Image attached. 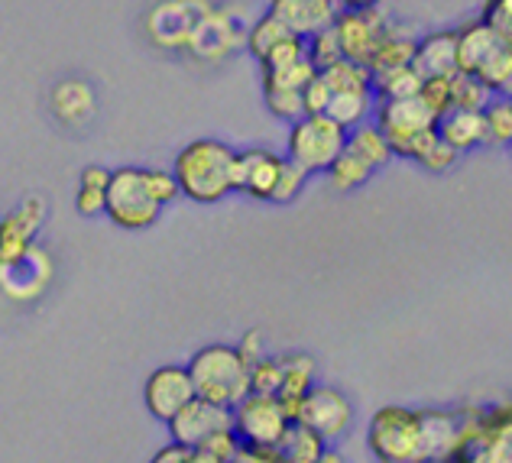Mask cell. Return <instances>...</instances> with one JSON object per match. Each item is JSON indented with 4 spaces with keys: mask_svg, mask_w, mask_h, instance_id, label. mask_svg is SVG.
Masks as SVG:
<instances>
[{
    "mask_svg": "<svg viewBox=\"0 0 512 463\" xmlns=\"http://www.w3.org/2000/svg\"><path fill=\"white\" fill-rule=\"evenodd\" d=\"M250 30V20L240 17L234 7H211V13L195 30L192 43H188V56L201 62H221L234 56L237 49H244V39Z\"/></svg>",
    "mask_w": 512,
    "mask_h": 463,
    "instance_id": "7c38bea8",
    "label": "cell"
},
{
    "mask_svg": "<svg viewBox=\"0 0 512 463\" xmlns=\"http://www.w3.org/2000/svg\"><path fill=\"white\" fill-rule=\"evenodd\" d=\"M344 149H350V153H354L357 159L367 162V166H370L373 172L386 169L389 162L396 159V156H393V149H389V143H386L383 130L376 127V124H370V120H363L360 127L347 130V143H344Z\"/></svg>",
    "mask_w": 512,
    "mask_h": 463,
    "instance_id": "cb8c5ba5",
    "label": "cell"
},
{
    "mask_svg": "<svg viewBox=\"0 0 512 463\" xmlns=\"http://www.w3.org/2000/svg\"><path fill=\"white\" fill-rule=\"evenodd\" d=\"M266 107L276 120H286V124H295L299 117H305L302 107V91H282V88H266Z\"/></svg>",
    "mask_w": 512,
    "mask_h": 463,
    "instance_id": "8d00e7d4",
    "label": "cell"
},
{
    "mask_svg": "<svg viewBox=\"0 0 512 463\" xmlns=\"http://www.w3.org/2000/svg\"><path fill=\"white\" fill-rule=\"evenodd\" d=\"M315 463H344V457H341L338 451H325V454H321Z\"/></svg>",
    "mask_w": 512,
    "mask_h": 463,
    "instance_id": "7dc6e473",
    "label": "cell"
},
{
    "mask_svg": "<svg viewBox=\"0 0 512 463\" xmlns=\"http://www.w3.org/2000/svg\"><path fill=\"white\" fill-rule=\"evenodd\" d=\"M104 214L111 217V224H117L120 230H150L159 221V214H163V204L150 195L143 169L124 166V169H114L111 179H107Z\"/></svg>",
    "mask_w": 512,
    "mask_h": 463,
    "instance_id": "8992f818",
    "label": "cell"
},
{
    "mask_svg": "<svg viewBox=\"0 0 512 463\" xmlns=\"http://www.w3.org/2000/svg\"><path fill=\"white\" fill-rule=\"evenodd\" d=\"M422 85V75L412 65L389 68V72H373L370 88L376 101H393V98H415Z\"/></svg>",
    "mask_w": 512,
    "mask_h": 463,
    "instance_id": "4316f807",
    "label": "cell"
},
{
    "mask_svg": "<svg viewBox=\"0 0 512 463\" xmlns=\"http://www.w3.org/2000/svg\"><path fill=\"white\" fill-rule=\"evenodd\" d=\"M451 78L454 75H431V78H422V85H419V98L431 114H435V120L438 117H444L451 111Z\"/></svg>",
    "mask_w": 512,
    "mask_h": 463,
    "instance_id": "d590c367",
    "label": "cell"
},
{
    "mask_svg": "<svg viewBox=\"0 0 512 463\" xmlns=\"http://www.w3.org/2000/svg\"><path fill=\"white\" fill-rule=\"evenodd\" d=\"M389 17L383 13V7H367V10H338L331 30L338 36L341 56L354 65L367 68L376 46L383 43V36L389 33Z\"/></svg>",
    "mask_w": 512,
    "mask_h": 463,
    "instance_id": "30bf717a",
    "label": "cell"
},
{
    "mask_svg": "<svg viewBox=\"0 0 512 463\" xmlns=\"http://www.w3.org/2000/svg\"><path fill=\"white\" fill-rule=\"evenodd\" d=\"M412 68L422 78L431 75H457V52H454V30H438L415 39Z\"/></svg>",
    "mask_w": 512,
    "mask_h": 463,
    "instance_id": "7402d4cb",
    "label": "cell"
},
{
    "mask_svg": "<svg viewBox=\"0 0 512 463\" xmlns=\"http://www.w3.org/2000/svg\"><path fill=\"white\" fill-rule=\"evenodd\" d=\"M308 431H315L321 441H341L354 425V405L347 402L344 392L331 386H312L305 392V399L295 405V418Z\"/></svg>",
    "mask_w": 512,
    "mask_h": 463,
    "instance_id": "8fae6325",
    "label": "cell"
},
{
    "mask_svg": "<svg viewBox=\"0 0 512 463\" xmlns=\"http://www.w3.org/2000/svg\"><path fill=\"white\" fill-rule=\"evenodd\" d=\"M234 156L221 140H195L175 156L172 179L179 185V195L195 204H218L234 195Z\"/></svg>",
    "mask_w": 512,
    "mask_h": 463,
    "instance_id": "6da1fadb",
    "label": "cell"
},
{
    "mask_svg": "<svg viewBox=\"0 0 512 463\" xmlns=\"http://www.w3.org/2000/svg\"><path fill=\"white\" fill-rule=\"evenodd\" d=\"M415 56V36L399 30V26H389V33L383 36V43L376 46L373 59L367 65V72H389V68H402V65H412Z\"/></svg>",
    "mask_w": 512,
    "mask_h": 463,
    "instance_id": "d4e9b609",
    "label": "cell"
},
{
    "mask_svg": "<svg viewBox=\"0 0 512 463\" xmlns=\"http://www.w3.org/2000/svg\"><path fill=\"white\" fill-rule=\"evenodd\" d=\"M279 166H282V156L269 153L263 146L237 153L234 156V192H244L256 201H269L279 179Z\"/></svg>",
    "mask_w": 512,
    "mask_h": 463,
    "instance_id": "e0dca14e",
    "label": "cell"
},
{
    "mask_svg": "<svg viewBox=\"0 0 512 463\" xmlns=\"http://www.w3.org/2000/svg\"><path fill=\"white\" fill-rule=\"evenodd\" d=\"M325 451H328V444L321 441L315 431H308L305 425H299V421H292L286 438H282L276 447V457L282 463H315Z\"/></svg>",
    "mask_w": 512,
    "mask_h": 463,
    "instance_id": "484cf974",
    "label": "cell"
},
{
    "mask_svg": "<svg viewBox=\"0 0 512 463\" xmlns=\"http://www.w3.org/2000/svg\"><path fill=\"white\" fill-rule=\"evenodd\" d=\"M185 370L192 376L195 396L205 402L234 408L240 399L250 396V363L227 344L201 347Z\"/></svg>",
    "mask_w": 512,
    "mask_h": 463,
    "instance_id": "3957f363",
    "label": "cell"
},
{
    "mask_svg": "<svg viewBox=\"0 0 512 463\" xmlns=\"http://www.w3.org/2000/svg\"><path fill=\"white\" fill-rule=\"evenodd\" d=\"M292 425V415L286 412L276 396L250 392L231 408V428L237 434L240 447H260V451H276L279 441L286 438Z\"/></svg>",
    "mask_w": 512,
    "mask_h": 463,
    "instance_id": "ba28073f",
    "label": "cell"
},
{
    "mask_svg": "<svg viewBox=\"0 0 512 463\" xmlns=\"http://www.w3.org/2000/svg\"><path fill=\"white\" fill-rule=\"evenodd\" d=\"M231 463H282L276 451H260V447H237Z\"/></svg>",
    "mask_w": 512,
    "mask_h": 463,
    "instance_id": "ee69618b",
    "label": "cell"
},
{
    "mask_svg": "<svg viewBox=\"0 0 512 463\" xmlns=\"http://www.w3.org/2000/svg\"><path fill=\"white\" fill-rule=\"evenodd\" d=\"M49 104H52V114H56L65 127H85L94 117V104H98V98H94V88L88 81L65 78L52 88Z\"/></svg>",
    "mask_w": 512,
    "mask_h": 463,
    "instance_id": "ffe728a7",
    "label": "cell"
},
{
    "mask_svg": "<svg viewBox=\"0 0 512 463\" xmlns=\"http://www.w3.org/2000/svg\"><path fill=\"white\" fill-rule=\"evenodd\" d=\"M305 179L308 175L299 169V166H292V162L282 156V166H279V179H276V188H273V198L269 201H279V204H286V201H295L302 195V188H305Z\"/></svg>",
    "mask_w": 512,
    "mask_h": 463,
    "instance_id": "74e56055",
    "label": "cell"
},
{
    "mask_svg": "<svg viewBox=\"0 0 512 463\" xmlns=\"http://www.w3.org/2000/svg\"><path fill=\"white\" fill-rule=\"evenodd\" d=\"M266 13H273L292 36L308 39L328 30L334 17H338V4L334 0H269Z\"/></svg>",
    "mask_w": 512,
    "mask_h": 463,
    "instance_id": "ac0fdd59",
    "label": "cell"
},
{
    "mask_svg": "<svg viewBox=\"0 0 512 463\" xmlns=\"http://www.w3.org/2000/svg\"><path fill=\"white\" fill-rule=\"evenodd\" d=\"M474 78L493 94V98H509V91H512V43L496 49L493 56L477 68Z\"/></svg>",
    "mask_w": 512,
    "mask_h": 463,
    "instance_id": "f546056e",
    "label": "cell"
},
{
    "mask_svg": "<svg viewBox=\"0 0 512 463\" xmlns=\"http://www.w3.org/2000/svg\"><path fill=\"white\" fill-rule=\"evenodd\" d=\"M477 20H483L493 33H500L512 43V0H483Z\"/></svg>",
    "mask_w": 512,
    "mask_h": 463,
    "instance_id": "f35d334b",
    "label": "cell"
},
{
    "mask_svg": "<svg viewBox=\"0 0 512 463\" xmlns=\"http://www.w3.org/2000/svg\"><path fill=\"white\" fill-rule=\"evenodd\" d=\"M347 130H341L325 114H305L295 124H289L286 159L299 166L305 175L328 172V166L344 153Z\"/></svg>",
    "mask_w": 512,
    "mask_h": 463,
    "instance_id": "5b68a950",
    "label": "cell"
},
{
    "mask_svg": "<svg viewBox=\"0 0 512 463\" xmlns=\"http://www.w3.org/2000/svg\"><path fill=\"white\" fill-rule=\"evenodd\" d=\"M52 279V263H49V253L43 247H33L26 250L17 263H10L0 269V289L4 295L17 298V302H30V298H39L46 292V285Z\"/></svg>",
    "mask_w": 512,
    "mask_h": 463,
    "instance_id": "2e32d148",
    "label": "cell"
},
{
    "mask_svg": "<svg viewBox=\"0 0 512 463\" xmlns=\"http://www.w3.org/2000/svg\"><path fill=\"white\" fill-rule=\"evenodd\" d=\"M221 431H231V408H221V405L205 402L198 396L169 421L172 441L188 447V451H198L201 444Z\"/></svg>",
    "mask_w": 512,
    "mask_h": 463,
    "instance_id": "9a60e30c",
    "label": "cell"
},
{
    "mask_svg": "<svg viewBox=\"0 0 512 463\" xmlns=\"http://www.w3.org/2000/svg\"><path fill=\"white\" fill-rule=\"evenodd\" d=\"M211 13L208 0H159L143 17V30L156 49L188 52L195 30Z\"/></svg>",
    "mask_w": 512,
    "mask_h": 463,
    "instance_id": "9c48e42d",
    "label": "cell"
},
{
    "mask_svg": "<svg viewBox=\"0 0 512 463\" xmlns=\"http://www.w3.org/2000/svg\"><path fill=\"white\" fill-rule=\"evenodd\" d=\"M237 353H240V357H244L250 366L253 363H260L263 357H266V344H263V334L260 331H247L244 334V340H240V344L234 347Z\"/></svg>",
    "mask_w": 512,
    "mask_h": 463,
    "instance_id": "7bdbcfd3",
    "label": "cell"
},
{
    "mask_svg": "<svg viewBox=\"0 0 512 463\" xmlns=\"http://www.w3.org/2000/svg\"><path fill=\"white\" fill-rule=\"evenodd\" d=\"M143 179H146V188H150V195L159 204H163V208L179 198V185H175L172 172H166V169H143Z\"/></svg>",
    "mask_w": 512,
    "mask_h": 463,
    "instance_id": "60d3db41",
    "label": "cell"
},
{
    "mask_svg": "<svg viewBox=\"0 0 512 463\" xmlns=\"http://www.w3.org/2000/svg\"><path fill=\"white\" fill-rule=\"evenodd\" d=\"M500 46H509V39L493 33L483 20H467L454 30V52H457V72L474 75Z\"/></svg>",
    "mask_w": 512,
    "mask_h": 463,
    "instance_id": "d6986e66",
    "label": "cell"
},
{
    "mask_svg": "<svg viewBox=\"0 0 512 463\" xmlns=\"http://www.w3.org/2000/svg\"><path fill=\"white\" fill-rule=\"evenodd\" d=\"M305 56H308V62L315 65V72H325V68H331L334 62L344 59L341 46H338V36H334L331 26L305 39Z\"/></svg>",
    "mask_w": 512,
    "mask_h": 463,
    "instance_id": "e575fe53",
    "label": "cell"
},
{
    "mask_svg": "<svg viewBox=\"0 0 512 463\" xmlns=\"http://www.w3.org/2000/svg\"><path fill=\"white\" fill-rule=\"evenodd\" d=\"M435 130L454 153H467V149L487 143V130H483L480 111H448L444 117H438Z\"/></svg>",
    "mask_w": 512,
    "mask_h": 463,
    "instance_id": "603a6c76",
    "label": "cell"
},
{
    "mask_svg": "<svg viewBox=\"0 0 512 463\" xmlns=\"http://www.w3.org/2000/svg\"><path fill=\"white\" fill-rule=\"evenodd\" d=\"M46 224V201L23 198L17 208L0 217V269L17 263L20 256L36 243V234Z\"/></svg>",
    "mask_w": 512,
    "mask_h": 463,
    "instance_id": "5bb4252c",
    "label": "cell"
},
{
    "mask_svg": "<svg viewBox=\"0 0 512 463\" xmlns=\"http://www.w3.org/2000/svg\"><path fill=\"white\" fill-rule=\"evenodd\" d=\"M448 463H454V460H448Z\"/></svg>",
    "mask_w": 512,
    "mask_h": 463,
    "instance_id": "c3c4849f",
    "label": "cell"
},
{
    "mask_svg": "<svg viewBox=\"0 0 512 463\" xmlns=\"http://www.w3.org/2000/svg\"><path fill=\"white\" fill-rule=\"evenodd\" d=\"M321 78H325L331 88V101L325 107V117L334 120L341 130H354L373 114L376 98L370 88V72L363 65L341 59L331 68H325Z\"/></svg>",
    "mask_w": 512,
    "mask_h": 463,
    "instance_id": "52a82bcc",
    "label": "cell"
},
{
    "mask_svg": "<svg viewBox=\"0 0 512 463\" xmlns=\"http://www.w3.org/2000/svg\"><path fill=\"white\" fill-rule=\"evenodd\" d=\"M286 39H292V33L286 30V26H282L273 17V13H260L256 20H250V30H247L244 46H247V52H250L256 62H263L269 52L286 43Z\"/></svg>",
    "mask_w": 512,
    "mask_h": 463,
    "instance_id": "83f0119b",
    "label": "cell"
},
{
    "mask_svg": "<svg viewBox=\"0 0 512 463\" xmlns=\"http://www.w3.org/2000/svg\"><path fill=\"white\" fill-rule=\"evenodd\" d=\"M483 130H487V143L509 146L512 143V101L509 98H490L483 107Z\"/></svg>",
    "mask_w": 512,
    "mask_h": 463,
    "instance_id": "d6a6232c",
    "label": "cell"
},
{
    "mask_svg": "<svg viewBox=\"0 0 512 463\" xmlns=\"http://www.w3.org/2000/svg\"><path fill=\"white\" fill-rule=\"evenodd\" d=\"M279 389L276 399L286 405L295 418V405L305 399V392L315 386V360L308 353H279Z\"/></svg>",
    "mask_w": 512,
    "mask_h": 463,
    "instance_id": "44dd1931",
    "label": "cell"
},
{
    "mask_svg": "<svg viewBox=\"0 0 512 463\" xmlns=\"http://www.w3.org/2000/svg\"><path fill=\"white\" fill-rule=\"evenodd\" d=\"M328 101H331L328 81L321 78V72H315V78L302 88V107H305V114H325Z\"/></svg>",
    "mask_w": 512,
    "mask_h": 463,
    "instance_id": "b9f144b4",
    "label": "cell"
},
{
    "mask_svg": "<svg viewBox=\"0 0 512 463\" xmlns=\"http://www.w3.org/2000/svg\"><path fill=\"white\" fill-rule=\"evenodd\" d=\"M376 127L383 130L393 156L415 162L422 156V149L435 140L438 120L419 98H393L376 101Z\"/></svg>",
    "mask_w": 512,
    "mask_h": 463,
    "instance_id": "277c9868",
    "label": "cell"
},
{
    "mask_svg": "<svg viewBox=\"0 0 512 463\" xmlns=\"http://www.w3.org/2000/svg\"><path fill=\"white\" fill-rule=\"evenodd\" d=\"M188 457H192V451H188V447H182V444H166L163 451H159L150 463H185Z\"/></svg>",
    "mask_w": 512,
    "mask_h": 463,
    "instance_id": "f6af8a7d",
    "label": "cell"
},
{
    "mask_svg": "<svg viewBox=\"0 0 512 463\" xmlns=\"http://www.w3.org/2000/svg\"><path fill=\"white\" fill-rule=\"evenodd\" d=\"M328 179H331L334 192H357V188H363L373 179V169L350 153V149H344V153L328 166Z\"/></svg>",
    "mask_w": 512,
    "mask_h": 463,
    "instance_id": "4dcf8cb0",
    "label": "cell"
},
{
    "mask_svg": "<svg viewBox=\"0 0 512 463\" xmlns=\"http://www.w3.org/2000/svg\"><path fill=\"white\" fill-rule=\"evenodd\" d=\"M338 10H367V7H383V0H334Z\"/></svg>",
    "mask_w": 512,
    "mask_h": 463,
    "instance_id": "bcb514c9",
    "label": "cell"
},
{
    "mask_svg": "<svg viewBox=\"0 0 512 463\" xmlns=\"http://www.w3.org/2000/svg\"><path fill=\"white\" fill-rule=\"evenodd\" d=\"M367 444L380 463H435L428 447L425 412L386 405L370 418Z\"/></svg>",
    "mask_w": 512,
    "mask_h": 463,
    "instance_id": "7a4b0ae2",
    "label": "cell"
},
{
    "mask_svg": "<svg viewBox=\"0 0 512 463\" xmlns=\"http://www.w3.org/2000/svg\"><path fill=\"white\" fill-rule=\"evenodd\" d=\"M315 78V65L308 62V56L295 59L289 65L279 68H263V91L266 88H282V91H302L308 81Z\"/></svg>",
    "mask_w": 512,
    "mask_h": 463,
    "instance_id": "1f68e13d",
    "label": "cell"
},
{
    "mask_svg": "<svg viewBox=\"0 0 512 463\" xmlns=\"http://www.w3.org/2000/svg\"><path fill=\"white\" fill-rule=\"evenodd\" d=\"M107 179H111V169H104V166H88V169H82V175H78L75 208H78V214H82V217L104 214Z\"/></svg>",
    "mask_w": 512,
    "mask_h": 463,
    "instance_id": "f1b7e54d",
    "label": "cell"
},
{
    "mask_svg": "<svg viewBox=\"0 0 512 463\" xmlns=\"http://www.w3.org/2000/svg\"><path fill=\"white\" fill-rule=\"evenodd\" d=\"M493 94L480 85L474 75L457 72L451 78V111H483Z\"/></svg>",
    "mask_w": 512,
    "mask_h": 463,
    "instance_id": "836d02e7",
    "label": "cell"
},
{
    "mask_svg": "<svg viewBox=\"0 0 512 463\" xmlns=\"http://www.w3.org/2000/svg\"><path fill=\"white\" fill-rule=\"evenodd\" d=\"M457 156H461V153H454V149L435 133V140H431V143L422 149V156L415 159V162H419V166H422L425 172H435V175H438V172H448V169L454 166V162H457Z\"/></svg>",
    "mask_w": 512,
    "mask_h": 463,
    "instance_id": "ab89813d",
    "label": "cell"
},
{
    "mask_svg": "<svg viewBox=\"0 0 512 463\" xmlns=\"http://www.w3.org/2000/svg\"><path fill=\"white\" fill-rule=\"evenodd\" d=\"M195 399V386H192V376H188L185 366L179 363H166V366H156V370L146 376L143 383V405L156 421H169L182 412V408Z\"/></svg>",
    "mask_w": 512,
    "mask_h": 463,
    "instance_id": "4fadbf2b",
    "label": "cell"
}]
</instances>
